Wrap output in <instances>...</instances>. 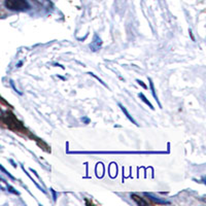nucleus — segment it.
<instances>
[{"mask_svg":"<svg viewBox=\"0 0 206 206\" xmlns=\"http://www.w3.org/2000/svg\"><path fill=\"white\" fill-rule=\"evenodd\" d=\"M0 170H1V171H2V172H3V173H4V174H6V175H7V176H8V177H10V178H12V180H15V177H13V176L12 175V174H10V172H8V171H7V170H6V169H5V168H4L3 166H2V165H1V164H0Z\"/></svg>","mask_w":206,"mask_h":206,"instance_id":"obj_9","label":"nucleus"},{"mask_svg":"<svg viewBox=\"0 0 206 206\" xmlns=\"http://www.w3.org/2000/svg\"><path fill=\"white\" fill-rule=\"evenodd\" d=\"M149 86H151L152 94H153V96H154V100H156V101L158 102V104H159V107H162V105H161V103L159 102V99H158V96H157V94H156V91H154V82H153V80H152L151 78H149Z\"/></svg>","mask_w":206,"mask_h":206,"instance_id":"obj_6","label":"nucleus"},{"mask_svg":"<svg viewBox=\"0 0 206 206\" xmlns=\"http://www.w3.org/2000/svg\"><path fill=\"white\" fill-rule=\"evenodd\" d=\"M144 196H146L147 198H149V199H152V200L154 201V202H156L157 204H170V202L169 201H166V200H162V199H160V198H158V197H154L153 196L152 194H149V193H144Z\"/></svg>","mask_w":206,"mask_h":206,"instance_id":"obj_4","label":"nucleus"},{"mask_svg":"<svg viewBox=\"0 0 206 206\" xmlns=\"http://www.w3.org/2000/svg\"><path fill=\"white\" fill-rule=\"evenodd\" d=\"M51 192H52V194H53L54 201H56V200H57V193H56L55 190H54V189H51Z\"/></svg>","mask_w":206,"mask_h":206,"instance_id":"obj_11","label":"nucleus"},{"mask_svg":"<svg viewBox=\"0 0 206 206\" xmlns=\"http://www.w3.org/2000/svg\"><path fill=\"white\" fill-rule=\"evenodd\" d=\"M22 169H23V170H24V171H25V173L27 174V176H28V177H29V178H30V180H32V181H33V182H34V183H35V185H36V187H37V188H38V189L40 190V191H42V192H43V193H46V192H44V190H43V189H42V188H41V187H40V185H38V183H37V182H36V181H35L34 180H33V178H32V177H31V176H30V174H29V173H28V172H27V171H26V170H25V168H24L23 166H22Z\"/></svg>","mask_w":206,"mask_h":206,"instance_id":"obj_8","label":"nucleus"},{"mask_svg":"<svg viewBox=\"0 0 206 206\" xmlns=\"http://www.w3.org/2000/svg\"><path fill=\"white\" fill-rule=\"evenodd\" d=\"M7 190L10 192H12V193H13V194H17V195H19V192H17V191H15V189H13V187H10V185H7Z\"/></svg>","mask_w":206,"mask_h":206,"instance_id":"obj_10","label":"nucleus"},{"mask_svg":"<svg viewBox=\"0 0 206 206\" xmlns=\"http://www.w3.org/2000/svg\"><path fill=\"white\" fill-rule=\"evenodd\" d=\"M5 6L12 10H25L30 7L26 0H5Z\"/></svg>","mask_w":206,"mask_h":206,"instance_id":"obj_1","label":"nucleus"},{"mask_svg":"<svg viewBox=\"0 0 206 206\" xmlns=\"http://www.w3.org/2000/svg\"><path fill=\"white\" fill-rule=\"evenodd\" d=\"M118 106H120L121 110H122L123 113H125V116H126V118H128V120L130 121V122H131V123H133V124H134V125H136V126H138L137 122H136V121L134 120V118H133V116H132L131 115H130V113H129V111H128V110H127V109H126V107H125V106H124V105H123V104H121V103H118Z\"/></svg>","mask_w":206,"mask_h":206,"instance_id":"obj_3","label":"nucleus"},{"mask_svg":"<svg viewBox=\"0 0 206 206\" xmlns=\"http://www.w3.org/2000/svg\"><path fill=\"white\" fill-rule=\"evenodd\" d=\"M21 65H22V62H20V63L18 64V67H21Z\"/></svg>","mask_w":206,"mask_h":206,"instance_id":"obj_14","label":"nucleus"},{"mask_svg":"<svg viewBox=\"0 0 206 206\" xmlns=\"http://www.w3.org/2000/svg\"><path fill=\"white\" fill-rule=\"evenodd\" d=\"M131 198H132V200H134L135 201L136 203H137L138 205H140V206H144V205H147V202H145L144 200H142L140 197H138L137 195H135V194H132L131 195Z\"/></svg>","mask_w":206,"mask_h":206,"instance_id":"obj_5","label":"nucleus"},{"mask_svg":"<svg viewBox=\"0 0 206 206\" xmlns=\"http://www.w3.org/2000/svg\"><path fill=\"white\" fill-rule=\"evenodd\" d=\"M10 85H12V87H13V90H15V92H18V93H19V94H22L21 92H19V91H18V89H17V88H15V84H13V80H10Z\"/></svg>","mask_w":206,"mask_h":206,"instance_id":"obj_12","label":"nucleus"},{"mask_svg":"<svg viewBox=\"0 0 206 206\" xmlns=\"http://www.w3.org/2000/svg\"><path fill=\"white\" fill-rule=\"evenodd\" d=\"M138 96H139V98H140V99L142 100L143 102L145 103V104H146V105H149V108H151V109H154V107L153 106V104H152V103L149 102V100H147V98L145 97V96L143 95L142 93H139V94H138Z\"/></svg>","mask_w":206,"mask_h":206,"instance_id":"obj_7","label":"nucleus"},{"mask_svg":"<svg viewBox=\"0 0 206 206\" xmlns=\"http://www.w3.org/2000/svg\"><path fill=\"white\" fill-rule=\"evenodd\" d=\"M101 44H102V41H101V38L98 36L97 34L94 35V39H93V42L90 44V48L92 49L93 52H96L98 51L100 48H101Z\"/></svg>","mask_w":206,"mask_h":206,"instance_id":"obj_2","label":"nucleus"},{"mask_svg":"<svg viewBox=\"0 0 206 206\" xmlns=\"http://www.w3.org/2000/svg\"><path fill=\"white\" fill-rule=\"evenodd\" d=\"M136 82H138V84H139V85H141V86H142V87H143V88H144V89H146V86H145V85L143 84V82H141V80H139V79H137V80H136Z\"/></svg>","mask_w":206,"mask_h":206,"instance_id":"obj_13","label":"nucleus"}]
</instances>
